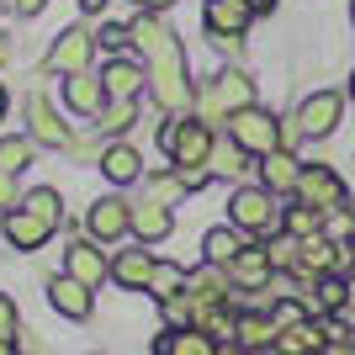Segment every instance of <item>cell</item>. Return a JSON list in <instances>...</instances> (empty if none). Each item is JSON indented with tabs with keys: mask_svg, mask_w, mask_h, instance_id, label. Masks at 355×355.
Returning a JSON list of instances; mask_svg holds the SVG:
<instances>
[{
	"mask_svg": "<svg viewBox=\"0 0 355 355\" xmlns=\"http://www.w3.org/2000/svg\"><path fill=\"white\" fill-rule=\"evenodd\" d=\"M128 27H133V48L144 53V64H148V96H154V106L170 112V117H180V112L196 101L191 80H186L180 37L159 21V11H138Z\"/></svg>",
	"mask_w": 355,
	"mask_h": 355,
	"instance_id": "obj_1",
	"label": "cell"
},
{
	"mask_svg": "<svg viewBox=\"0 0 355 355\" xmlns=\"http://www.w3.org/2000/svg\"><path fill=\"white\" fill-rule=\"evenodd\" d=\"M228 218H234V228H244V234H254V239L286 234V207H276V191H270V186H239L234 202H228Z\"/></svg>",
	"mask_w": 355,
	"mask_h": 355,
	"instance_id": "obj_2",
	"label": "cell"
},
{
	"mask_svg": "<svg viewBox=\"0 0 355 355\" xmlns=\"http://www.w3.org/2000/svg\"><path fill=\"white\" fill-rule=\"evenodd\" d=\"M196 122H223V117H234V112H244V106H254V85H250V74L244 69H218L207 80V90L196 96Z\"/></svg>",
	"mask_w": 355,
	"mask_h": 355,
	"instance_id": "obj_3",
	"label": "cell"
},
{
	"mask_svg": "<svg viewBox=\"0 0 355 355\" xmlns=\"http://www.w3.org/2000/svg\"><path fill=\"white\" fill-rule=\"evenodd\" d=\"M164 154L175 164H207L212 154V128L207 122H196V117H170L164 122V133H159Z\"/></svg>",
	"mask_w": 355,
	"mask_h": 355,
	"instance_id": "obj_4",
	"label": "cell"
},
{
	"mask_svg": "<svg viewBox=\"0 0 355 355\" xmlns=\"http://www.w3.org/2000/svg\"><path fill=\"white\" fill-rule=\"evenodd\" d=\"M228 133H234L239 144L250 148L254 159H266L270 148H286L282 122L270 117V112H260V106H244V112H234V117H228Z\"/></svg>",
	"mask_w": 355,
	"mask_h": 355,
	"instance_id": "obj_5",
	"label": "cell"
},
{
	"mask_svg": "<svg viewBox=\"0 0 355 355\" xmlns=\"http://www.w3.org/2000/svg\"><path fill=\"white\" fill-rule=\"evenodd\" d=\"M297 196L318 212H345L350 191H345V180L329 170V164H302V180H297Z\"/></svg>",
	"mask_w": 355,
	"mask_h": 355,
	"instance_id": "obj_6",
	"label": "cell"
},
{
	"mask_svg": "<svg viewBox=\"0 0 355 355\" xmlns=\"http://www.w3.org/2000/svg\"><path fill=\"white\" fill-rule=\"evenodd\" d=\"M340 112H345L340 90H313L308 101L297 106V133L302 138H329L334 128H340Z\"/></svg>",
	"mask_w": 355,
	"mask_h": 355,
	"instance_id": "obj_7",
	"label": "cell"
},
{
	"mask_svg": "<svg viewBox=\"0 0 355 355\" xmlns=\"http://www.w3.org/2000/svg\"><path fill=\"white\" fill-rule=\"evenodd\" d=\"M85 228H90V239L117 244L122 234H133V202H122V196H101V202L85 212Z\"/></svg>",
	"mask_w": 355,
	"mask_h": 355,
	"instance_id": "obj_8",
	"label": "cell"
},
{
	"mask_svg": "<svg viewBox=\"0 0 355 355\" xmlns=\"http://www.w3.org/2000/svg\"><path fill=\"white\" fill-rule=\"evenodd\" d=\"M90 53H96V37H90L85 27H69L53 37V48H48V69L53 74H85Z\"/></svg>",
	"mask_w": 355,
	"mask_h": 355,
	"instance_id": "obj_9",
	"label": "cell"
},
{
	"mask_svg": "<svg viewBox=\"0 0 355 355\" xmlns=\"http://www.w3.org/2000/svg\"><path fill=\"white\" fill-rule=\"evenodd\" d=\"M112 101L101 85V74H64V106H69L74 117H101V106Z\"/></svg>",
	"mask_w": 355,
	"mask_h": 355,
	"instance_id": "obj_10",
	"label": "cell"
},
{
	"mask_svg": "<svg viewBox=\"0 0 355 355\" xmlns=\"http://www.w3.org/2000/svg\"><path fill=\"white\" fill-rule=\"evenodd\" d=\"M0 228H6V244H11V250H43L48 234H53V223L37 218V212H27V207H11Z\"/></svg>",
	"mask_w": 355,
	"mask_h": 355,
	"instance_id": "obj_11",
	"label": "cell"
},
{
	"mask_svg": "<svg viewBox=\"0 0 355 355\" xmlns=\"http://www.w3.org/2000/svg\"><path fill=\"white\" fill-rule=\"evenodd\" d=\"M27 117H32V128H27L32 144H43V148H69V128H64L59 112L48 106V96H32V101H27Z\"/></svg>",
	"mask_w": 355,
	"mask_h": 355,
	"instance_id": "obj_12",
	"label": "cell"
},
{
	"mask_svg": "<svg viewBox=\"0 0 355 355\" xmlns=\"http://www.w3.org/2000/svg\"><path fill=\"white\" fill-rule=\"evenodd\" d=\"M329 334L318 318H297V324H286L282 334H276V355H324Z\"/></svg>",
	"mask_w": 355,
	"mask_h": 355,
	"instance_id": "obj_13",
	"label": "cell"
},
{
	"mask_svg": "<svg viewBox=\"0 0 355 355\" xmlns=\"http://www.w3.org/2000/svg\"><path fill=\"white\" fill-rule=\"evenodd\" d=\"M64 270H69L74 282H85V286H101L106 276H112V260H106L90 239H80V244H69V254H64Z\"/></svg>",
	"mask_w": 355,
	"mask_h": 355,
	"instance_id": "obj_14",
	"label": "cell"
},
{
	"mask_svg": "<svg viewBox=\"0 0 355 355\" xmlns=\"http://www.w3.org/2000/svg\"><path fill=\"white\" fill-rule=\"evenodd\" d=\"M101 85H106V96L112 101H133L138 90L148 85V64H133V59H112L101 69Z\"/></svg>",
	"mask_w": 355,
	"mask_h": 355,
	"instance_id": "obj_15",
	"label": "cell"
},
{
	"mask_svg": "<svg viewBox=\"0 0 355 355\" xmlns=\"http://www.w3.org/2000/svg\"><path fill=\"white\" fill-rule=\"evenodd\" d=\"M276 334H282L276 313H239V350L266 355V350H276Z\"/></svg>",
	"mask_w": 355,
	"mask_h": 355,
	"instance_id": "obj_16",
	"label": "cell"
},
{
	"mask_svg": "<svg viewBox=\"0 0 355 355\" xmlns=\"http://www.w3.org/2000/svg\"><path fill=\"white\" fill-rule=\"evenodd\" d=\"M48 302H53L64 318H74V324H80V318H90V286H85V282H74L69 270L48 282Z\"/></svg>",
	"mask_w": 355,
	"mask_h": 355,
	"instance_id": "obj_17",
	"label": "cell"
},
{
	"mask_svg": "<svg viewBox=\"0 0 355 355\" xmlns=\"http://www.w3.org/2000/svg\"><path fill=\"white\" fill-rule=\"evenodd\" d=\"M270 250H260V244H250V250L234 254V266H228V282L250 286V292H260V286H270Z\"/></svg>",
	"mask_w": 355,
	"mask_h": 355,
	"instance_id": "obj_18",
	"label": "cell"
},
{
	"mask_svg": "<svg viewBox=\"0 0 355 355\" xmlns=\"http://www.w3.org/2000/svg\"><path fill=\"white\" fill-rule=\"evenodd\" d=\"M207 32H218V37H239V32L250 27V16H254V6L250 0H207Z\"/></svg>",
	"mask_w": 355,
	"mask_h": 355,
	"instance_id": "obj_19",
	"label": "cell"
},
{
	"mask_svg": "<svg viewBox=\"0 0 355 355\" xmlns=\"http://www.w3.org/2000/svg\"><path fill=\"white\" fill-rule=\"evenodd\" d=\"M170 228H175V218H170V207H164V202L144 196V202L133 207V234H138V244H159V239H170Z\"/></svg>",
	"mask_w": 355,
	"mask_h": 355,
	"instance_id": "obj_20",
	"label": "cell"
},
{
	"mask_svg": "<svg viewBox=\"0 0 355 355\" xmlns=\"http://www.w3.org/2000/svg\"><path fill=\"white\" fill-rule=\"evenodd\" d=\"M297 180H302V164H297L292 148H270L266 159H260V186H270V191H297Z\"/></svg>",
	"mask_w": 355,
	"mask_h": 355,
	"instance_id": "obj_21",
	"label": "cell"
},
{
	"mask_svg": "<svg viewBox=\"0 0 355 355\" xmlns=\"http://www.w3.org/2000/svg\"><path fill=\"white\" fill-rule=\"evenodd\" d=\"M154 266H159V260L148 254V244H138V250H122L117 260H112V276H117L128 292H144L148 276H154Z\"/></svg>",
	"mask_w": 355,
	"mask_h": 355,
	"instance_id": "obj_22",
	"label": "cell"
},
{
	"mask_svg": "<svg viewBox=\"0 0 355 355\" xmlns=\"http://www.w3.org/2000/svg\"><path fill=\"white\" fill-rule=\"evenodd\" d=\"M239 250H250V244H244V228H212L207 239H202V260H207V266H234V254Z\"/></svg>",
	"mask_w": 355,
	"mask_h": 355,
	"instance_id": "obj_23",
	"label": "cell"
},
{
	"mask_svg": "<svg viewBox=\"0 0 355 355\" xmlns=\"http://www.w3.org/2000/svg\"><path fill=\"white\" fill-rule=\"evenodd\" d=\"M159 355H223L218 340H212L207 329H175V334H164L159 340Z\"/></svg>",
	"mask_w": 355,
	"mask_h": 355,
	"instance_id": "obj_24",
	"label": "cell"
},
{
	"mask_svg": "<svg viewBox=\"0 0 355 355\" xmlns=\"http://www.w3.org/2000/svg\"><path fill=\"white\" fill-rule=\"evenodd\" d=\"M207 170H212V175H239V170H250V148L239 144L234 133H228V138H212Z\"/></svg>",
	"mask_w": 355,
	"mask_h": 355,
	"instance_id": "obj_25",
	"label": "cell"
},
{
	"mask_svg": "<svg viewBox=\"0 0 355 355\" xmlns=\"http://www.w3.org/2000/svg\"><path fill=\"white\" fill-rule=\"evenodd\" d=\"M196 329H207L212 340H239V313L228 302H207V308L196 313Z\"/></svg>",
	"mask_w": 355,
	"mask_h": 355,
	"instance_id": "obj_26",
	"label": "cell"
},
{
	"mask_svg": "<svg viewBox=\"0 0 355 355\" xmlns=\"http://www.w3.org/2000/svg\"><path fill=\"white\" fill-rule=\"evenodd\" d=\"M186 282H191V276H186L180 266H164V260H159V266H154V276H148V286H144V292L154 297V302H170V297H180V286H186Z\"/></svg>",
	"mask_w": 355,
	"mask_h": 355,
	"instance_id": "obj_27",
	"label": "cell"
},
{
	"mask_svg": "<svg viewBox=\"0 0 355 355\" xmlns=\"http://www.w3.org/2000/svg\"><path fill=\"white\" fill-rule=\"evenodd\" d=\"M101 170L117 180V186H128V180H138V154H133L128 144H112V148L101 154Z\"/></svg>",
	"mask_w": 355,
	"mask_h": 355,
	"instance_id": "obj_28",
	"label": "cell"
},
{
	"mask_svg": "<svg viewBox=\"0 0 355 355\" xmlns=\"http://www.w3.org/2000/svg\"><path fill=\"white\" fill-rule=\"evenodd\" d=\"M324 223H329V212L308 207V202L286 207V234H292V239H313V234H324Z\"/></svg>",
	"mask_w": 355,
	"mask_h": 355,
	"instance_id": "obj_29",
	"label": "cell"
},
{
	"mask_svg": "<svg viewBox=\"0 0 355 355\" xmlns=\"http://www.w3.org/2000/svg\"><path fill=\"white\" fill-rule=\"evenodd\" d=\"M21 207L37 212V218H48L53 228L64 223V202H59V191H53V186H37V191H27V196H21Z\"/></svg>",
	"mask_w": 355,
	"mask_h": 355,
	"instance_id": "obj_30",
	"label": "cell"
},
{
	"mask_svg": "<svg viewBox=\"0 0 355 355\" xmlns=\"http://www.w3.org/2000/svg\"><path fill=\"white\" fill-rule=\"evenodd\" d=\"M266 250H270V266H276V270H297V266H302V239H292V234L266 239Z\"/></svg>",
	"mask_w": 355,
	"mask_h": 355,
	"instance_id": "obj_31",
	"label": "cell"
},
{
	"mask_svg": "<svg viewBox=\"0 0 355 355\" xmlns=\"http://www.w3.org/2000/svg\"><path fill=\"white\" fill-rule=\"evenodd\" d=\"M32 138H0V170H11V175H21L32 164Z\"/></svg>",
	"mask_w": 355,
	"mask_h": 355,
	"instance_id": "obj_32",
	"label": "cell"
},
{
	"mask_svg": "<svg viewBox=\"0 0 355 355\" xmlns=\"http://www.w3.org/2000/svg\"><path fill=\"white\" fill-rule=\"evenodd\" d=\"M96 128H101V133H128V128H133V101H106Z\"/></svg>",
	"mask_w": 355,
	"mask_h": 355,
	"instance_id": "obj_33",
	"label": "cell"
},
{
	"mask_svg": "<svg viewBox=\"0 0 355 355\" xmlns=\"http://www.w3.org/2000/svg\"><path fill=\"white\" fill-rule=\"evenodd\" d=\"M186 191H191V186L180 180V170H175V175H154V180H148V196H154V202H164V207H170L175 196H186Z\"/></svg>",
	"mask_w": 355,
	"mask_h": 355,
	"instance_id": "obj_34",
	"label": "cell"
},
{
	"mask_svg": "<svg viewBox=\"0 0 355 355\" xmlns=\"http://www.w3.org/2000/svg\"><path fill=\"white\" fill-rule=\"evenodd\" d=\"M101 48H112V53L133 48V27H122V21H106V27H101Z\"/></svg>",
	"mask_w": 355,
	"mask_h": 355,
	"instance_id": "obj_35",
	"label": "cell"
},
{
	"mask_svg": "<svg viewBox=\"0 0 355 355\" xmlns=\"http://www.w3.org/2000/svg\"><path fill=\"white\" fill-rule=\"evenodd\" d=\"M0 340H16V302L0 292Z\"/></svg>",
	"mask_w": 355,
	"mask_h": 355,
	"instance_id": "obj_36",
	"label": "cell"
},
{
	"mask_svg": "<svg viewBox=\"0 0 355 355\" xmlns=\"http://www.w3.org/2000/svg\"><path fill=\"white\" fill-rule=\"evenodd\" d=\"M69 154L74 159H96V154H106L101 138H69Z\"/></svg>",
	"mask_w": 355,
	"mask_h": 355,
	"instance_id": "obj_37",
	"label": "cell"
},
{
	"mask_svg": "<svg viewBox=\"0 0 355 355\" xmlns=\"http://www.w3.org/2000/svg\"><path fill=\"white\" fill-rule=\"evenodd\" d=\"M11 207H21V202H16V175L0 170V212H11Z\"/></svg>",
	"mask_w": 355,
	"mask_h": 355,
	"instance_id": "obj_38",
	"label": "cell"
},
{
	"mask_svg": "<svg viewBox=\"0 0 355 355\" xmlns=\"http://www.w3.org/2000/svg\"><path fill=\"white\" fill-rule=\"evenodd\" d=\"M324 355H355V334H350V340H329Z\"/></svg>",
	"mask_w": 355,
	"mask_h": 355,
	"instance_id": "obj_39",
	"label": "cell"
},
{
	"mask_svg": "<svg viewBox=\"0 0 355 355\" xmlns=\"http://www.w3.org/2000/svg\"><path fill=\"white\" fill-rule=\"evenodd\" d=\"M11 11L16 16H37V11H43V0H11Z\"/></svg>",
	"mask_w": 355,
	"mask_h": 355,
	"instance_id": "obj_40",
	"label": "cell"
},
{
	"mask_svg": "<svg viewBox=\"0 0 355 355\" xmlns=\"http://www.w3.org/2000/svg\"><path fill=\"white\" fill-rule=\"evenodd\" d=\"M138 11H164V6H170V0H133Z\"/></svg>",
	"mask_w": 355,
	"mask_h": 355,
	"instance_id": "obj_41",
	"label": "cell"
},
{
	"mask_svg": "<svg viewBox=\"0 0 355 355\" xmlns=\"http://www.w3.org/2000/svg\"><path fill=\"white\" fill-rule=\"evenodd\" d=\"M254 6V16H266V11H276V0H250Z\"/></svg>",
	"mask_w": 355,
	"mask_h": 355,
	"instance_id": "obj_42",
	"label": "cell"
},
{
	"mask_svg": "<svg viewBox=\"0 0 355 355\" xmlns=\"http://www.w3.org/2000/svg\"><path fill=\"white\" fill-rule=\"evenodd\" d=\"M80 6H85V11H101V6H106V0H80Z\"/></svg>",
	"mask_w": 355,
	"mask_h": 355,
	"instance_id": "obj_43",
	"label": "cell"
},
{
	"mask_svg": "<svg viewBox=\"0 0 355 355\" xmlns=\"http://www.w3.org/2000/svg\"><path fill=\"white\" fill-rule=\"evenodd\" d=\"M345 313H355V270H350V308H345Z\"/></svg>",
	"mask_w": 355,
	"mask_h": 355,
	"instance_id": "obj_44",
	"label": "cell"
},
{
	"mask_svg": "<svg viewBox=\"0 0 355 355\" xmlns=\"http://www.w3.org/2000/svg\"><path fill=\"white\" fill-rule=\"evenodd\" d=\"M0 355H16V345H11V340H0Z\"/></svg>",
	"mask_w": 355,
	"mask_h": 355,
	"instance_id": "obj_45",
	"label": "cell"
},
{
	"mask_svg": "<svg viewBox=\"0 0 355 355\" xmlns=\"http://www.w3.org/2000/svg\"><path fill=\"white\" fill-rule=\"evenodd\" d=\"M0 117H6V85H0Z\"/></svg>",
	"mask_w": 355,
	"mask_h": 355,
	"instance_id": "obj_46",
	"label": "cell"
},
{
	"mask_svg": "<svg viewBox=\"0 0 355 355\" xmlns=\"http://www.w3.org/2000/svg\"><path fill=\"white\" fill-rule=\"evenodd\" d=\"M350 101H355V74H350Z\"/></svg>",
	"mask_w": 355,
	"mask_h": 355,
	"instance_id": "obj_47",
	"label": "cell"
},
{
	"mask_svg": "<svg viewBox=\"0 0 355 355\" xmlns=\"http://www.w3.org/2000/svg\"><path fill=\"white\" fill-rule=\"evenodd\" d=\"M350 16H355V0H350Z\"/></svg>",
	"mask_w": 355,
	"mask_h": 355,
	"instance_id": "obj_48",
	"label": "cell"
},
{
	"mask_svg": "<svg viewBox=\"0 0 355 355\" xmlns=\"http://www.w3.org/2000/svg\"><path fill=\"white\" fill-rule=\"evenodd\" d=\"M266 355H270V350H266Z\"/></svg>",
	"mask_w": 355,
	"mask_h": 355,
	"instance_id": "obj_49",
	"label": "cell"
}]
</instances>
